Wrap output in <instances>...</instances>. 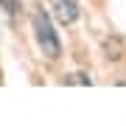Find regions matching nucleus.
Masks as SVG:
<instances>
[{
    "label": "nucleus",
    "mask_w": 126,
    "mask_h": 126,
    "mask_svg": "<svg viewBox=\"0 0 126 126\" xmlns=\"http://www.w3.org/2000/svg\"><path fill=\"white\" fill-rule=\"evenodd\" d=\"M50 3H53V14L62 25H73L79 20V0H50Z\"/></svg>",
    "instance_id": "2"
},
{
    "label": "nucleus",
    "mask_w": 126,
    "mask_h": 126,
    "mask_svg": "<svg viewBox=\"0 0 126 126\" xmlns=\"http://www.w3.org/2000/svg\"><path fill=\"white\" fill-rule=\"evenodd\" d=\"M67 81H73V84H90L87 76H67Z\"/></svg>",
    "instance_id": "4"
},
{
    "label": "nucleus",
    "mask_w": 126,
    "mask_h": 126,
    "mask_svg": "<svg viewBox=\"0 0 126 126\" xmlns=\"http://www.w3.org/2000/svg\"><path fill=\"white\" fill-rule=\"evenodd\" d=\"M34 31H36V42H39L42 53L48 59H56L59 56V39H56V31L50 25V20H48V11L39 9L34 14Z\"/></svg>",
    "instance_id": "1"
},
{
    "label": "nucleus",
    "mask_w": 126,
    "mask_h": 126,
    "mask_svg": "<svg viewBox=\"0 0 126 126\" xmlns=\"http://www.w3.org/2000/svg\"><path fill=\"white\" fill-rule=\"evenodd\" d=\"M0 9L9 14V17H14V11H17V0H0Z\"/></svg>",
    "instance_id": "3"
}]
</instances>
